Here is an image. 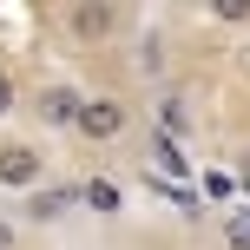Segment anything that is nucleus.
<instances>
[{
  "mask_svg": "<svg viewBox=\"0 0 250 250\" xmlns=\"http://www.w3.org/2000/svg\"><path fill=\"white\" fill-rule=\"evenodd\" d=\"M125 125H132V105L119 92H86V112H79V138L86 145H112V138H125Z\"/></svg>",
  "mask_w": 250,
  "mask_h": 250,
  "instance_id": "7ed1b4c3",
  "label": "nucleus"
},
{
  "mask_svg": "<svg viewBox=\"0 0 250 250\" xmlns=\"http://www.w3.org/2000/svg\"><path fill=\"white\" fill-rule=\"evenodd\" d=\"M13 112H20V86H13V73L0 66V119H13Z\"/></svg>",
  "mask_w": 250,
  "mask_h": 250,
  "instance_id": "0eeeda50",
  "label": "nucleus"
},
{
  "mask_svg": "<svg viewBox=\"0 0 250 250\" xmlns=\"http://www.w3.org/2000/svg\"><path fill=\"white\" fill-rule=\"evenodd\" d=\"M79 198H86L92 204V211H99V217H119V185H105V178H86V185H79Z\"/></svg>",
  "mask_w": 250,
  "mask_h": 250,
  "instance_id": "423d86ee",
  "label": "nucleus"
},
{
  "mask_svg": "<svg viewBox=\"0 0 250 250\" xmlns=\"http://www.w3.org/2000/svg\"><path fill=\"white\" fill-rule=\"evenodd\" d=\"M66 33L79 40V46H105V40L119 33V7H66Z\"/></svg>",
  "mask_w": 250,
  "mask_h": 250,
  "instance_id": "20e7f679",
  "label": "nucleus"
},
{
  "mask_svg": "<svg viewBox=\"0 0 250 250\" xmlns=\"http://www.w3.org/2000/svg\"><path fill=\"white\" fill-rule=\"evenodd\" d=\"M237 178H244V191H250V158H237Z\"/></svg>",
  "mask_w": 250,
  "mask_h": 250,
  "instance_id": "9d476101",
  "label": "nucleus"
},
{
  "mask_svg": "<svg viewBox=\"0 0 250 250\" xmlns=\"http://www.w3.org/2000/svg\"><path fill=\"white\" fill-rule=\"evenodd\" d=\"M40 185H46V151H40L33 138H0V191L33 198Z\"/></svg>",
  "mask_w": 250,
  "mask_h": 250,
  "instance_id": "f257e3e1",
  "label": "nucleus"
},
{
  "mask_svg": "<svg viewBox=\"0 0 250 250\" xmlns=\"http://www.w3.org/2000/svg\"><path fill=\"white\" fill-rule=\"evenodd\" d=\"M0 250H20V224L13 217H0Z\"/></svg>",
  "mask_w": 250,
  "mask_h": 250,
  "instance_id": "1a4fd4ad",
  "label": "nucleus"
},
{
  "mask_svg": "<svg viewBox=\"0 0 250 250\" xmlns=\"http://www.w3.org/2000/svg\"><path fill=\"white\" fill-rule=\"evenodd\" d=\"M217 20H250V0H211Z\"/></svg>",
  "mask_w": 250,
  "mask_h": 250,
  "instance_id": "6e6552de",
  "label": "nucleus"
},
{
  "mask_svg": "<svg viewBox=\"0 0 250 250\" xmlns=\"http://www.w3.org/2000/svg\"><path fill=\"white\" fill-rule=\"evenodd\" d=\"M73 198H79V191H46V185H40L33 198H26V217H40V224H53V217H60V211H66Z\"/></svg>",
  "mask_w": 250,
  "mask_h": 250,
  "instance_id": "39448f33",
  "label": "nucleus"
},
{
  "mask_svg": "<svg viewBox=\"0 0 250 250\" xmlns=\"http://www.w3.org/2000/svg\"><path fill=\"white\" fill-rule=\"evenodd\" d=\"M79 112H86V92H79L73 79H46V86L33 92V119L46 125V132H79Z\"/></svg>",
  "mask_w": 250,
  "mask_h": 250,
  "instance_id": "f03ea898",
  "label": "nucleus"
}]
</instances>
